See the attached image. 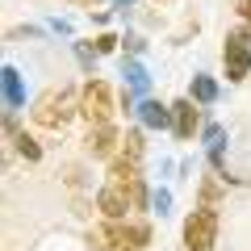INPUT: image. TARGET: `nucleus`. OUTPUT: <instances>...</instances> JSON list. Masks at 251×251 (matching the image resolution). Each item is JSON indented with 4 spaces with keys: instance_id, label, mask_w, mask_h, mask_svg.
Returning <instances> with one entry per match:
<instances>
[{
    "instance_id": "obj_19",
    "label": "nucleus",
    "mask_w": 251,
    "mask_h": 251,
    "mask_svg": "<svg viewBox=\"0 0 251 251\" xmlns=\"http://www.w3.org/2000/svg\"><path fill=\"white\" fill-rule=\"evenodd\" d=\"M122 4H130V0H122Z\"/></svg>"
},
{
    "instance_id": "obj_4",
    "label": "nucleus",
    "mask_w": 251,
    "mask_h": 251,
    "mask_svg": "<svg viewBox=\"0 0 251 251\" xmlns=\"http://www.w3.org/2000/svg\"><path fill=\"white\" fill-rule=\"evenodd\" d=\"M218 239V214L214 209H193L184 218V251H209Z\"/></svg>"
},
{
    "instance_id": "obj_11",
    "label": "nucleus",
    "mask_w": 251,
    "mask_h": 251,
    "mask_svg": "<svg viewBox=\"0 0 251 251\" xmlns=\"http://www.w3.org/2000/svg\"><path fill=\"white\" fill-rule=\"evenodd\" d=\"M117 159L143 163V134H138V130H126V134H122V151H117Z\"/></svg>"
},
{
    "instance_id": "obj_13",
    "label": "nucleus",
    "mask_w": 251,
    "mask_h": 251,
    "mask_svg": "<svg viewBox=\"0 0 251 251\" xmlns=\"http://www.w3.org/2000/svg\"><path fill=\"white\" fill-rule=\"evenodd\" d=\"M4 100H9V109H17L21 100H25V92H21V75H17V67H4Z\"/></svg>"
},
{
    "instance_id": "obj_16",
    "label": "nucleus",
    "mask_w": 251,
    "mask_h": 251,
    "mask_svg": "<svg viewBox=\"0 0 251 251\" xmlns=\"http://www.w3.org/2000/svg\"><path fill=\"white\" fill-rule=\"evenodd\" d=\"M218 193H222V188H218V180H205V184H201V205H205V209H214Z\"/></svg>"
},
{
    "instance_id": "obj_10",
    "label": "nucleus",
    "mask_w": 251,
    "mask_h": 251,
    "mask_svg": "<svg viewBox=\"0 0 251 251\" xmlns=\"http://www.w3.org/2000/svg\"><path fill=\"white\" fill-rule=\"evenodd\" d=\"M138 117H143V126H151V130H163V126H172V105L143 100V105H138Z\"/></svg>"
},
{
    "instance_id": "obj_12",
    "label": "nucleus",
    "mask_w": 251,
    "mask_h": 251,
    "mask_svg": "<svg viewBox=\"0 0 251 251\" xmlns=\"http://www.w3.org/2000/svg\"><path fill=\"white\" fill-rule=\"evenodd\" d=\"M188 100H197V105H214L218 100V84L209 80V75H193V97Z\"/></svg>"
},
{
    "instance_id": "obj_7",
    "label": "nucleus",
    "mask_w": 251,
    "mask_h": 251,
    "mask_svg": "<svg viewBox=\"0 0 251 251\" xmlns=\"http://www.w3.org/2000/svg\"><path fill=\"white\" fill-rule=\"evenodd\" d=\"M84 151H88L92 159H113V155L122 151V134H117L113 126H92L88 138H84Z\"/></svg>"
},
{
    "instance_id": "obj_18",
    "label": "nucleus",
    "mask_w": 251,
    "mask_h": 251,
    "mask_svg": "<svg viewBox=\"0 0 251 251\" xmlns=\"http://www.w3.org/2000/svg\"><path fill=\"white\" fill-rule=\"evenodd\" d=\"M234 9H239V17L247 21V29H251V0H234Z\"/></svg>"
},
{
    "instance_id": "obj_14",
    "label": "nucleus",
    "mask_w": 251,
    "mask_h": 251,
    "mask_svg": "<svg viewBox=\"0 0 251 251\" xmlns=\"http://www.w3.org/2000/svg\"><path fill=\"white\" fill-rule=\"evenodd\" d=\"M122 75H126V80H130V88H134V92H147V72H143V63H134V59H126Z\"/></svg>"
},
{
    "instance_id": "obj_2",
    "label": "nucleus",
    "mask_w": 251,
    "mask_h": 251,
    "mask_svg": "<svg viewBox=\"0 0 251 251\" xmlns=\"http://www.w3.org/2000/svg\"><path fill=\"white\" fill-rule=\"evenodd\" d=\"M113 92H109V84L105 80H88L80 88V117L88 122V130L92 126H113Z\"/></svg>"
},
{
    "instance_id": "obj_1",
    "label": "nucleus",
    "mask_w": 251,
    "mask_h": 251,
    "mask_svg": "<svg viewBox=\"0 0 251 251\" xmlns=\"http://www.w3.org/2000/svg\"><path fill=\"white\" fill-rule=\"evenodd\" d=\"M75 113H80V92L75 88H50V92H42V97L34 100V109H29V117H34L38 126H46V130H63Z\"/></svg>"
},
{
    "instance_id": "obj_5",
    "label": "nucleus",
    "mask_w": 251,
    "mask_h": 251,
    "mask_svg": "<svg viewBox=\"0 0 251 251\" xmlns=\"http://www.w3.org/2000/svg\"><path fill=\"white\" fill-rule=\"evenodd\" d=\"M109 184L122 188L134 209H147V184H143V172H138V163L113 159V163H109Z\"/></svg>"
},
{
    "instance_id": "obj_15",
    "label": "nucleus",
    "mask_w": 251,
    "mask_h": 251,
    "mask_svg": "<svg viewBox=\"0 0 251 251\" xmlns=\"http://www.w3.org/2000/svg\"><path fill=\"white\" fill-rule=\"evenodd\" d=\"M13 143H17V151L25 155L29 163H38V159H42V147H38V143H34L29 134H13Z\"/></svg>"
},
{
    "instance_id": "obj_9",
    "label": "nucleus",
    "mask_w": 251,
    "mask_h": 251,
    "mask_svg": "<svg viewBox=\"0 0 251 251\" xmlns=\"http://www.w3.org/2000/svg\"><path fill=\"white\" fill-rule=\"evenodd\" d=\"M197 126H201V117H197V105H193L188 97L172 105V130H176V138H193Z\"/></svg>"
},
{
    "instance_id": "obj_8",
    "label": "nucleus",
    "mask_w": 251,
    "mask_h": 251,
    "mask_svg": "<svg viewBox=\"0 0 251 251\" xmlns=\"http://www.w3.org/2000/svg\"><path fill=\"white\" fill-rule=\"evenodd\" d=\"M97 209L109 218V222H126V214H130L134 205H130V197H126L117 184H105V188L97 193Z\"/></svg>"
},
{
    "instance_id": "obj_3",
    "label": "nucleus",
    "mask_w": 251,
    "mask_h": 251,
    "mask_svg": "<svg viewBox=\"0 0 251 251\" xmlns=\"http://www.w3.org/2000/svg\"><path fill=\"white\" fill-rule=\"evenodd\" d=\"M222 63H226V80H230V84L247 80V72H251V29H247V25L226 34V42H222Z\"/></svg>"
},
{
    "instance_id": "obj_17",
    "label": "nucleus",
    "mask_w": 251,
    "mask_h": 251,
    "mask_svg": "<svg viewBox=\"0 0 251 251\" xmlns=\"http://www.w3.org/2000/svg\"><path fill=\"white\" fill-rule=\"evenodd\" d=\"M113 46H117V38H113V34H100V38H97V54H109Z\"/></svg>"
},
{
    "instance_id": "obj_6",
    "label": "nucleus",
    "mask_w": 251,
    "mask_h": 251,
    "mask_svg": "<svg viewBox=\"0 0 251 251\" xmlns=\"http://www.w3.org/2000/svg\"><path fill=\"white\" fill-rule=\"evenodd\" d=\"M109 239L117 243L122 251H143L147 243H151V222H143V218H126V222H105Z\"/></svg>"
}]
</instances>
